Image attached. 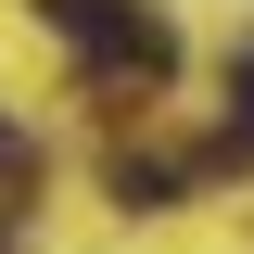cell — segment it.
Listing matches in <instances>:
<instances>
[{
    "label": "cell",
    "instance_id": "obj_4",
    "mask_svg": "<svg viewBox=\"0 0 254 254\" xmlns=\"http://www.w3.org/2000/svg\"><path fill=\"white\" fill-rule=\"evenodd\" d=\"M229 140H242V153H254V51L229 64Z\"/></svg>",
    "mask_w": 254,
    "mask_h": 254
},
{
    "label": "cell",
    "instance_id": "obj_1",
    "mask_svg": "<svg viewBox=\"0 0 254 254\" xmlns=\"http://www.w3.org/2000/svg\"><path fill=\"white\" fill-rule=\"evenodd\" d=\"M76 51H89L102 89H165V76H178V26H165V13H140V0H115L102 26H76Z\"/></svg>",
    "mask_w": 254,
    "mask_h": 254
},
{
    "label": "cell",
    "instance_id": "obj_2",
    "mask_svg": "<svg viewBox=\"0 0 254 254\" xmlns=\"http://www.w3.org/2000/svg\"><path fill=\"white\" fill-rule=\"evenodd\" d=\"M102 190H115L127 216H165V203H178V165H165V153H115V178H102Z\"/></svg>",
    "mask_w": 254,
    "mask_h": 254
},
{
    "label": "cell",
    "instance_id": "obj_5",
    "mask_svg": "<svg viewBox=\"0 0 254 254\" xmlns=\"http://www.w3.org/2000/svg\"><path fill=\"white\" fill-rule=\"evenodd\" d=\"M38 13H51L64 38H76V26H102V13H115V0H38Z\"/></svg>",
    "mask_w": 254,
    "mask_h": 254
},
{
    "label": "cell",
    "instance_id": "obj_3",
    "mask_svg": "<svg viewBox=\"0 0 254 254\" xmlns=\"http://www.w3.org/2000/svg\"><path fill=\"white\" fill-rule=\"evenodd\" d=\"M26 190H38V140H26V127H13V115H0V216H13Z\"/></svg>",
    "mask_w": 254,
    "mask_h": 254
}]
</instances>
